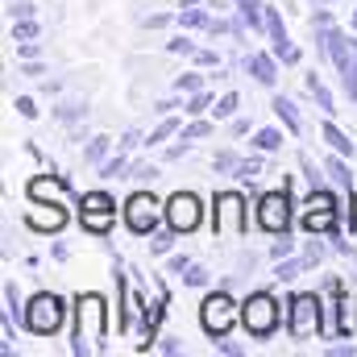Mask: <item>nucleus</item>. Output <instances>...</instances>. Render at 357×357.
Returning a JSON list of instances; mask_svg holds the SVG:
<instances>
[{"label":"nucleus","instance_id":"nucleus-35","mask_svg":"<svg viewBox=\"0 0 357 357\" xmlns=\"http://www.w3.org/2000/svg\"><path fill=\"white\" fill-rule=\"evenodd\" d=\"M183 282H187V287H208V270L204 266H187L183 270Z\"/></svg>","mask_w":357,"mask_h":357},{"label":"nucleus","instance_id":"nucleus-19","mask_svg":"<svg viewBox=\"0 0 357 357\" xmlns=\"http://www.w3.org/2000/svg\"><path fill=\"white\" fill-rule=\"evenodd\" d=\"M175 21L183 25V29H208V25H212V17H208L204 4H187V8H178Z\"/></svg>","mask_w":357,"mask_h":357},{"label":"nucleus","instance_id":"nucleus-1","mask_svg":"<svg viewBox=\"0 0 357 357\" xmlns=\"http://www.w3.org/2000/svg\"><path fill=\"white\" fill-rule=\"evenodd\" d=\"M104 328H108V303H104V295H96V291H79L75 295V345H71V354L75 357H88L96 349H104Z\"/></svg>","mask_w":357,"mask_h":357},{"label":"nucleus","instance_id":"nucleus-49","mask_svg":"<svg viewBox=\"0 0 357 357\" xmlns=\"http://www.w3.org/2000/svg\"><path fill=\"white\" fill-rule=\"evenodd\" d=\"M354 354H357L354 345H337V349H328V357H354Z\"/></svg>","mask_w":357,"mask_h":357},{"label":"nucleus","instance_id":"nucleus-9","mask_svg":"<svg viewBox=\"0 0 357 357\" xmlns=\"http://www.w3.org/2000/svg\"><path fill=\"white\" fill-rule=\"evenodd\" d=\"M199 220H204V208H199V199H195L191 191H175V195L167 199V225H171L175 233L199 229Z\"/></svg>","mask_w":357,"mask_h":357},{"label":"nucleus","instance_id":"nucleus-32","mask_svg":"<svg viewBox=\"0 0 357 357\" xmlns=\"http://www.w3.org/2000/svg\"><path fill=\"white\" fill-rule=\"evenodd\" d=\"M208 133H212V121H199V116L183 129V137H187V142H199V137H208Z\"/></svg>","mask_w":357,"mask_h":357},{"label":"nucleus","instance_id":"nucleus-13","mask_svg":"<svg viewBox=\"0 0 357 357\" xmlns=\"http://www.w3.org/2000/svg\"><path fill=\"white\" fill-rule=\"evenodd\" d=\"M328 291L337 295V337H354L357 333V316H354V307H349V291H345V282H341V278H328Z\"/></svg>","mask_w":357,"mask_h":357},{"label":"nucleus","instance_id":"nucleus-46","mask_svg":"<svg viewBox=\"0 0 357 357\" xmlns=\"http://www.w3.org/2000/svg\"><path fill=\"white\" fill-rule=\"evenodd\" d=\"M162 354H183V345H178V337H162Z\"/></svg>","mask_w":357,"mask_h":357},{"label":"nucleus","instance_id":"nucleus-3","mask_svg":"<svg viewBox=\"0 0 357 357\" xmlns=\"http://www.w3.org/2000/svg\"><path fill=\"white\" fill-rule=\"evenodd\" d=\"M241 324H245V333H250L254 341L274 337L278 324H282V307H278V299H274L270 291H254V295L241 303Z\"/></svg>","mask_w":357,"mask_h":357},{"label":"nucleus","instance_id":"nucleus-39","mask_svg":"<svg viewBox=\"0 0 357 357\" xmlns=\"http://www.w3.org/2000/svg\"><path fill=\"white\" fill-rule=\"evenodd\" d=\"M237 162H241V158H237L233 150H220V154H216V171H237Z\"/></svg>","mask_w":357,"mask_h":357},{"label":"nucleus","instance_id":"nucleus-6","mask_svg":"<svg viewBox=\"0 0 357 357\" xmlns=\"http://www.w3.org/2000/svg\"><path fill=\"white\" fill-rule=\"evenodd\" d=\"M79 225H84L88 233H96V237H104V233L116 225V199H112L108 191H84Z\"/></svg>","mask_w":357,"mask_h":357},{"label":"nucleus","instance_id":"nucleus-5","mask_svg":"<svg viewBox=\"0 0 357 357\" xmlns=\"http://www.w3.org/2000/svg\"><path fill=\"white\" fill-rule=\"evenodd\" d=\"M237 320H241V307L233 303L229 291H212V295L199 303V324H204V333H208L212 341L229 337V328H233Z\"/></svg>","mask_w":357,"mask_h":357},{"label":"nucleus","instance_id":"nucleus-22","mask_svg":"<svg viewBox=\"0 0 357 357\" xmlns=\"http://www.w3.org/2000/svg\"><path fill=\"white\" fill-rule=\"evenodd\" d=\"M38 33H42V25H38L33 17H21V21H13V29H8V38H13V42H33Z\"/></svg>","mask_w":357,"mask_h":357},{"label":"nucleus","instance_id":"nucleus-18","mask_svg":"<svg viewBox=\"0 0 357 357\" xmlns=\"http://www.w3.org/2000/svg\"><path fill=\"white\" fill-rule=\"evenodd\" d=\"M320 137H324V142L333 146V154H345V158L354 154V142H349V137H345V133L337 129V121H333V116H328V121L320 125Z\"/></svg>","mask_w":357,"mask_h":357},{"label":"nucleus","instance_id":"nucleus-2","mask_svg":"<svg viewBox=\"0 0 357 357\" xmlns=\"http://www.w3.org/2000/svg\"><path fill=\"white\" fill-rule=\"evenodd\" d=\"M287 333L295 341L324 337L328 333V324H324V299L320 295H307V291L291 295V303H287Z\"/></svg>","mask_w":357,"mask_h":357},{"label":"nucleus","instance_id":"nucleus-7","mask_svg":"<svg viewBox=\"0 0 357 357\" xmlns=\"http://www.w3.org/2000/svg\"><path fill=\"white\" fill-rule=\"evenodd\" d=\"M162 212H167V204H158L150 191H133L129 204H125V225H129L137 237H150V233L158 229Z\"/></svg>","mask_w":357,"mask_h":357},{"label":"nucleus","instance_id":"nucleus-53","mask_svg":"<svg viewBox=\"0 0 357 357\" xmlns=\"http://www.w3.org/2000/svg\"><path fill=\"white\" fill-rule=\"evenodd\" d=\"M237 4H245V0H237Z\"/></svg>","mask_w":357,"mask_h":357},{"label":"nucleus","instance_id":"nucleus-25","mask_svg":"<svg viewBox=\"0 0 357 357\" xmlns=\"http://www.w3.org/2000/svg\"><path fill=\"white\" fill-rule=\"evenodd\" d=\"M212 104H216V100H212L208 91H191L187 104H183V112H187V116H204V112H212Z\"/></svg>","mask_w":357,"mask_h":357},{"label":"nucleus","instance_id":"nucleus-38","mask_svg":"<svg viewBox=\"0 0 357 357\" xmlns=\"http://www.w3.org/2000/svg\"><path fill=\"white\" fill-rule=\"evenodd\" d=\"M13 108H17V112H21L25 121H33V116H38V104H33L29 96H17V104H13Z\"/></svg>","mask_w":357,"mask_h":357},{"label":"nucleus","instance_id":"nucleus-50","mask_svg":"<svg viewBox=\"0 0 357 357\" xmlns=\"http://www.w3.org/2000/svg\"><path fill=\"white\" fill-rule=\"evenodd\" d=\"M191 266V262H187V258H171V270H175V274H183V270Z\"/></svg>","mask_w":357,"mask_h":357},{"label":"nucleus","instance_id":"nucleus-30","mask_svg":"<svg viewBox=\"0 0 357 357\" xmlns=\"http://www.w3.org/2000/svg\"><path fill=\"white\" fill-rule=\"evenodd\" d=\"M233 175L241 178V183H254V178L262 175V158H241V162H237V171H233Z\"/></svg>","mask_w":357,"mask_h":357},{"label":"nucleus","instance_id":"nucleus-24","mask_svg":"<svg viewBox=\"0 0 357 357\" xmlns=\"http://www.w3.org/2000/svg\"><path fill=\"white\" fill-rule=\"evenodd\" d=\"M178 133V116H162L154 129H150V137H146V146H158V142H167V137H175Z\"/></svg>","mask_w":357,"mask_h":357},{"label":"nucleus","instance_id":"nucleus-33","mask_svg":"<svg viewBox=\"0 0 357 357\" xmlns=\"http://www.w3.org/2000/svg\"><path fill=\"white\" fill-rule=\"evenodd\" d=\"M4 303H8V312H4V320L13 324V320H17V307H21V303H17V282H4Z\"/></svg>","mask_w":357,"mask_h":357},{"label":"nucleus","instance_id":"nucleus-37","mask_svg":"<svg viewBox=\"0 0 357 357\" xmlns=\"http://www.w3.org/2000/svg\"><path fill=\"white\" fill-rule=\"evenodd\" d=\"M42 54V42L33 38V42H17V59H38Z\"/></svg>","mask_w":357,"mask_h":357},{"label":"nucleus","instance_id":"nucleus-43","mask_svg":"<svg viewBox=\"0 0 357 357\" xmlns=\"http://www.w3.org/2000/svg\"><path fill=\"white\" fill-rule=\"evenodd\" d=\"M216 354H225V357H241V354H245V349H241V345H233V341H225V337H220V341H216Z\"/></svg>","mask_w":357,"mask_h":357},{"label":"nucleus","instance_id":"nucleus-34","mask_svg":"<svg viewBox=\"0 0 357 357\" xmlns=\"http://www.w3.org/2000/svg\"><path fill=\"white\" fill-rule=\"evenodd\" d=\"M167 50H171V54H183V59H191L199 46H195V42H187V38H171V42H167Z\"/></svg>","mask_w":357,"mask_h":357},{"label":"nucleus","instance_id":"nucleus-28","mask_svg":"<svg viewBox=\"0 0 357 357\" xmlns=\"http://www.w3.org/2000/svg\"><path fill=\"white\" fill-rule=\"evenodd\" d=\"M175 91H178V96L204 91V67H199V71H187V75H178V79H175Z\"/></svg>","mask_w":357,"mask_h":357},{"label":"nucleus","instance_id":"nucleus-21","mask_svg":"<svg viewBox=\"0 0 357 357\" xmlns=\"http://www.w3.org/2000/svg\"><path fill=\"white\" fill-rule=\"evenodd\" d=\"M129 150H116V158H104L100 162V178H116V175H129Z\"/></svg>","mask_w":357,"mask_h":357},{"label":"nucleus","instance_id":"nucleus-10","mask_svg":"<svg viewBox=\"0 0 357 357\" xmlns=\"http://www.w3.org/2000/svg\"><path fill=\"white\" fill-rule=\"evenodd\" d=\"M25 225L33 229V233H59L63 225H67V208L63 204H42V199H33V208L25 212Z\"/></svg>","mask_w":357,"mask_h":357},{"label":"nucleus","instance_id":"nucleus-20","mask_svg":"<svg viewBox=\"0 0 357 357\" xmlns=\"http://www.w3.org/2000/svg\"><path fill=\"white\" fill-rule=\"evenodd\" d=\"M303 84H307V91H312V100L324 108V116H333V112H337V104H333V91L324 88V79H320L316 71H307V79H303Z\"/></svg>","mask_w":357,"mask_h":357},{"label":"nucleus","instance_id":"nucleus-12","mask_svg":"<svg viewBox=\"0 0 357 357\" xmlns=\"http://www.w3.org/2000/svg\"><path fill=\"white\" fill-rule=\"evenodd\" d=\"M320 258H324V245H316V241L307 245V254H303V258H287V262L278 258V270H274V282H291V278H299L303 270H312L316 262H320Z\"/></svg>","mask_w":357,"mask_h":357},{"label":"nucleus","instance_id":"nucleus-47","mask_svg":"<svg viewBox=\"0 0 357 357\" xmlns=\"http://www.w3.org/2000/svg\"><path fill=\"white\" fill-rule=\"evenodd\" d=\"M233 133H237V137L250 133V121H245V116H233Z\"/></svg>","mask_w":357,"mask_h":357},{"label":"nucleus","instance_id":"nucleus-14","mask_svg":"<svg viewBox=\"0 0 357 357\" xmlns=\"http://www.w3.org/2000/svg\"><path fill=\"white\" fill-rule=\"evenodd\" d=\"M245 71H250L262 88H274V84H278V63H274V54H266V50H250V54H245Z\"/></svg>","mask_w":357,"mask_h":357},{"label":"nucleus","instance_id":"nucleus-8","mask_svg":"<svg viewBox=\"0 0 357 357\" xmlns=\"http://www.w3.org/2000/svg\"><path fill=\"white\" fill-rule=\"evenodd\" d=\"M258 225L266 233H274V237L291 233V195H287V187L282 191H266L258 199Z\"/></svg>","mask_w":357,"mask_h":357},{"label":"nucleus","instance_id":"nucleus-44","mask_svg":"<svg viewBox=\"0 0 357 357\" xmlns=\"http://www.w3.org/2000/svg\"><path fill=\"white\" fill-rule=\"evenodd\" d=\"M187 146H191V142H187V137H178V146H171V150H167V162H178V158L187 154Z\"/></svg>","mask_w":357,"mask_h":357},{"label":"nucleus","instance_id":"nucleus-52","mask_svg":"<svg viewBox=\"0 0 357 357\" xmlns=\"http://www.w3.org/2000/svg\"><path fill=\"white\" fill-rule=\"evenodd\" d=\"M354 29H357V13H354Z\"/></svg>","mask_w":357,"mask_h":357},{"label":"nucleus","instance_id":"nucleus-31","mask_svg":"<svg viewBox=\"0 0 357 357\" xmlns=\"http://www.w3.org/2000/svg\"><path fill=\"white\" fill-rule=\"evenodd\" d=\"M191 59H195V67H204V71H216V67H220V54H216V50H208V46H199Z\"/></svg>","mask_w":357,"mask_h":357},{"label":"nucleus","instance_id":"nucleus-36","mask_svg":"<svg viewBox=\"0 0 357 357\" xmlns=\"http://www.w3.org/2000/svg\"><path fill=\"white\" fill-rule=\"evenodd\" d=\"M33 13H38V8H33L29 0H13V4H8V17H13V21H21V17H33Z\"/></svg>","mask_w":357,"mask_h":357},{"label":"nucleus","instance_id":"nucleus-16","mask_svg":"<svg viewBox=\"0 0 357 357\" xmlns=\"http://www.w3.org/2000/svg\"><path fill=\"white\" fill-rule=\"evenodd\" d=\"M324 171L333 175V183H337L341 191L357 195V183H354V175H349V162H345V154H333V158H324Z\"/></svg>","mask_w":357,"mask_h":357},{"label":"nucleus","instance_id":"nucleus-40","mask_svg":"<svg viewBox=\"0 0 357 357\" xmlns=\"http://www.w3.org/2000/svg\"><path fill=\"white\" fill-rule=\"evenodd\" d=\"M291 250H295L291 233H282V241H274V245H270V254H274V258H291Z\"/></svg>","mask_w":357,"mask_h":357},{"label":"nucleus","instance_id":"nucleus-26","mask_svg":"<svg viewBox=\"0 0 357 357\" xmlns=\"http://www.w3.org/2000/svg\"><path fill=\"white\" fill-rule=\"evenodd\" d=\"M254 146H258L262 154L282 150V129H258V133H254Z\"/></svg>","mask_w":357,"mask_h":357},{"label":"nucleus","instance_id":"nucleus-48","mask_svg":"<svg viewBox=\"0 0 357 357\" xmlns=\"http://www.w3.org/2000/svg\"><path fill=\"white\" fill-rule=\"evenodd\" d=\"M133 146H137V133H125V137L116 142V150H133Z\"/></svg>","mask_w":357,"mask_h":357},{"label":"nucleus","instance_id":"nucleus-51","mask_svg":"<svg viewBox=\"0 0 357 357\" xmlns=\"http://www.w3.org/2000/svg\"><path fill=\"white\" fill-rule=\"evenodd\" d=\"M187 4H204V0H178V8H187Z\"/></svg>","mask_w":357,"mask_h":357},{"label":"nucleus","instance_id":"nucleus-11","mask_svg":"<svg viewBox=\"0 0 357 357\" xmlns=\"http://www.w3.org/2000/svg\"><path fill=\"white\" fill-rule=\"evenodd\" d=\"M229 225H245V199L241 195H233V191H225V195H216V220H212V229L216 233H225Z\"/></svg>","mask_w":357,"mask_h":357},{"label":"nucleus","instance_id":"nucleus-23","mask_svg":"<svg viewBox=\"0 0 357 357\" xmlns=\"http://www.w3.org/2000/svg\"><path fill=\"white\" fill-rule=\"evenodd\" d=\"M237 104H241V96H237V91H225V96L212 104V116H216V121H233V116H237Z\"/></svg>","mask_w":357,"mask_h":357},{"label":"nucleus","instance_id":"nucleus-17","mask_svg":"<svg viewBox=\"0 0 357 357\" xmlns=\"http://www.w3.org/2000/svg\"><path fill=\"white\" fill-rule=\"evenodd\" d=\"M270 108H274V116L287 125V133H291V137H299V133H303V121H299V112H295V104H291L287 96H274V104H270Z\"/></svg>","mask_w":357,"mask_h":357},{"label":"nucleus","instance_id":"nucleus-27","mask_svg":"<svg viewBox=\"0 0 357 357\" xmlns=\"http://www.w3.org/2000/svg\"><path fill=\"white\" fill-rule=\"evenodd\" d=\"M175 229H171V225H167V229H154V233H150V254H167V250H171V245H175Z\"/></svg>","mask_w":357,"mask_h":357},{"label":"nucleus","instance_id":"nucleus-15","mask_svg":"<svg viewBox=\"0 0 357 357\" xmlns=\"http://www.w3.org/2000/svg\"><path fill=\"white\" fill-rule=\"evenodd\" d=\"M337 208H320V204H312L307 212H303V229L307 233H337Z\"/></svg>","mask_w":357,"mask_h":357},{"label":"nucleus","instance_id":"nucleus-45","mask_svg":"<svg viewBox=\"0 0 357 357\" xmlns=\"http://www.w3.org/2000/svg\"><path fill=\"white\" fill-rule=\"evenodd\" d=\"M167 21H171V13H150V17H146V25H150V29H162Z\"/></svg>","mask_w":357,"mask_h":357},{"label":"nucleus","instance_id":"nucleus-42","mask_svg":"<svg viewBox=\"0 0 357 357\" xmlns=\"http://www.w3.org/2000/svg\"><path fill=\"white\" fill-rule=\"evenodd\" d=\"M84 112H88L84 104H63V108H59V116H63V121H79Z\"/></svg>","mask_w":357,"mask_h":357},{"label":"nucleus","instance_id":"nucleus-41","mask_svg":"<svg viewBox=\"0 0 357 357\" xmlns=\"http://www.w3.org/2000/svg\"><path fill=\"white\" fill-rule=\"evenodd\" d=\"M17 75H29V79H38V75H42V63H38V59H21Z\"/></svg>","mask_w":357,"mask_h":357},{"label":"nucleus","instance_id":"nucleus-4","mask_svg":"<svg viewBox=\"0 0 357 357\" xmlns=\"http://www.w3.org/2000/svg\"><path fill=\"white\" fill-rule=\"evenodd\" d=\"M63 320H67V307H63V299H59L54 291L33 295L29 307L21 312V324H25L33 337H54V333L63 328Z\"/></svg>","mask_w":357,"mask_h":357},{"label":"nucleus","instance_id":"nucleus-29","mask_svg":"<svg viewBox=\"0 0 357 357\" xmlns=\"http://www.w3.org/2000/svg\"><path fill=\"white\" fill-rule=\"evenodd\" d=\"M112 146H116L112 137H91V142H88V150H84V158H88V162H104Z\"/></svg>","mask_w":357,"mask_h":357}]
</instances>
